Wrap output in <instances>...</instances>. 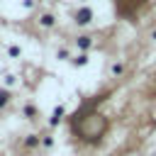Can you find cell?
Instances as JSON below:
<instances>
[{"instance_id": "6da1fadb", "label": "cell", "mask_w": 156, "mask_h": 156, "mask_svg": "<svg viewBox=\"0 0 156 156\" xmlns=\"http://www.w3.org/2000/svg\"><path fill=\"white\" fill-rule=\"evenodd\" d=\"M117 2V10L122 12V15H134V12H139L141 10V5H144V0H115Z\"/></svg>"}, {"instance_id": "7a4b0ae2", "label": "cell", "mask_w": 156, "mask_h": 156, "mask_svg": "<svg viewBox=\"0 0 156 156\" xmlns=\"http://www.w3.org/2000/svg\"><path fill=\"white\" fill-rule=\"evenodd\" d=\"M151 156H156V154H151Z\"/></svg>"}]
</instances>
